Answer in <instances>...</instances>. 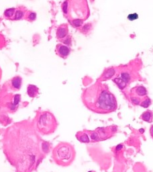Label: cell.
<instances>
[{"label":"cell","mask_w":153,"mask_h":172,"mask_svg":"<svg viewBox=\"0 0 153 172\" xmlns=\"http://www.w3.org/2000/svg\"><path fill=\"white\" fill-rule=\"evenodd\" d=\"M49 145L38 135L35 126L20 123L9 127L4 136V153L17 172H32Z\"/></svg>","instance_id":"6da1fadb"},{"label":"cell","mask_w":153,"mask_h":172,"mask_svg":"<svg viewBox=\"0 0 153 172\" xmlns=\"http://www.w3.org/2000/svg\"><path fill=\"white\" fill-rule=\"evenodd\" d=\"M81 98L88 110L97 114H110L118 108L116 97L109 87L101 82H97L87 87Z\"/></svg>","instance_id":"7a4b0ae2"},{"label":"cell","mask_w":153,"mask_h":172,"mask_svg":"<svg viewBox=\"0 0 153 172\" xmlns=\"http://www.w3.org/2000/svg\"><path fill=\"white\" fill-rule=\"evenodd\" d=\"M76 151L72 145L67 142L59 143L53 150V159L58 166L67 167L73 163Z\"/></svg>","instance_id":"3957f363"},{"label":"cell","mask_w":153,"mask_h":172,"mask_svg":"<svg viewBox=\"0 0 153 172\" xmlns=\"http://www.w3.org/2000/svg\"><path fill=\"white\" fill-rule=\"evenodd\" d=\"M58 123L53 114L49 111H42L38 114L35 128L37 133L42 135H49L55 132Z\"/></svg>","instance_id":"277c9868"},{"label":"cell","mask_w":153,"mask_h":172,"mask_svg":"<svg viewBox=\"0 0 153 172\" xmlns=\"http://www.w3.org/2000/svg\"><path fill=\"white\" fill-rule=\"evenodd\" d=\"M117 130L115 126H109L97 128L94 130H87V132L89 134L90 143H96L110 139L115 135Z\"/></svg>","instance_id":"5b68a950"},{"label":"cell","mask_w":153,"mask_h":172,"mask_svg":"<svg viewBox=\"0 0 153 172\" xmlns=\"http://www.w3.org/2000/svg\"><path fill=\"white\" fill-rule=\"evenodd\" d=\"M56 53L61 58L66 59L70 55L71 49L64 44H58L56 46Z\"/></svg>","instance_id":"8992f818"},{"label":"cell","mask_w":153,"mask_h":172,"mask_svg":"<svg viewBox=\"0 0 153 172\" xmlns=\"http://www.w3.org/2000/svg\"><path fill=\"white\" fill-rule=\"evenodd\" d=\"M136 97H138L140 99H143L144 97L147 96L148 92L146 87L143 86H137L131 90V93Z\"/></svg>","instance_id":"52a82bcc"},{"label":"cell","mask_w":153,"mask_h":172,"mask_svg":"<svg viewBox=\"0 0 153 172\" xmlns=\"http://www.w3.org/2000/svg\"><path fill=\"white\" fill-rule=\"evenodd\" d=\"M69 35V30L67 24H63L59 26L56 30V38L62 41L63 40L66 38Z\"/></svg>","instance_id":"ba28073f"},{"label":"cell","mask_w":153,"mask_h":172,"mask_svg":"<svg viewBox=\"0 0 153 172\" xmlns=\"http://www.w3.org/2000/svg\"><path fill=\"white\" fill-rule=\"evenodd\" d=\"M76 138L77 139L80 141L81 143H90V139L88 134L87 130H84L82 131H79L76 134Z\"/></svg>","instance_id":"9c48e42d"},{"label":"cell","mask_w":153,"mask_h":172,"mask_svg":"<svg viewBox=\"0 0 153 172\" xmlns=\"http://www.w3.org/2000/svg\"><path fill=\"white\" fill-rule=\"evenodd\" d=\"M140 119L147 123H152L153 121V112L150 110L145 111L140 115Z\"/></svg>","instance_id":"30bf717a"},{"label":"cell","mask_w":153,"mask_h":172,"mask_svg":"<svg viewBox=\"0 0 153 172\" xmlns=\"http://www.w3.org/2000/svg\"><path fill=\"white\" fill-rule=\"evenodd\" d=\"M22 78L20 76L14 77L11 81L12 87L13 90H19L22 86Z\"/></svg>","instance_id":"8fae6325"},{"label":"cell","mask_w":153,"mask_h":172,"mask_svg":"<svg viewBox=\"0 0 153 172\" xmlns=\"http://www.w3.org/2000/svg\"><path fill=\"white\" fill-rule=\"evenodd\" d=\"M115 74V69L114 68L107 69L101 75L100 80H106L113 77Z\"/></svg>","instance_id":"7c38bea8"},{"label":"cell","mask_w":153,"mask_h":172,"mask_svg":"<svg viewBox=\"0 0 153 172\" xmlns=\"http://www.w3.org/2000/svg\"><path fill=\"white\" fill-rule=\"evenodd\" d=\"M26 12V11L25 9L21 8H16L15 14H14V16H13V18L12 20H19L22 18H24Z\"/></svg>","instance_id":"4fadbf2b"},{"label":"cell","mask_w":153,"mask_h":172,"mask_svg":"<svg viewBox=\"0 0 153 172\" xmlns=\"http://www.w3.org/2000/svg\"><path fill=\"white\" fill-rule=\"evenodd\" d=\"M27 93L30 97H35L38 94V88L34 85H29L27 89Z\"/></svg>","instance_id":"5bb4252c"},{"label":"cell","mask_w":153,"mask_h":172,"mask_svg":"<svg viewBox=\"0 0 153 172\" xmlns=\"http://www.w3.org/2000/svg\"><path fill=\"white\" fill-rule=\"evenodd\" d=\"M16 8H8L5 10L4 12V16L7 19L9 20H13V16H14L15 12H16Z\"/></svg>","instance_id":"9a60e30c"},{"label":"cell","mask_w":153,"mask_h":172,"mask_svg":"<svg viewBox=\"0 0 153 172\" xmlns=\"http://www.w3.org/2000/svg\"><path fill=\"white\" fill-rule=\"evenodd\" d=\"M152 104V100L150 97L147 96L144 97L143 99L141 100V102L140 104V106L144 108H147Z\"/></svg>","instance_id":"2e32d148"},{"label":"cell","mask_w":153,"mask_h":172,"mask_svg":"<svg viewBox=\"0 0 153 172\" xmlns=\"http://www.w3.org/2000/svg\"><path fill=\"white\" fill-rule=\"evenodd\" d=\"M24 18L29 22L35 21L36 18V13L31 11H27L25 13Z\"/></svg>","instance_id":"e0dca14e"},{"label":"cell","mask_w":153,"mask_h":172,"mask_svg":"<svg viewBox=\"0 0 153 172\" xmlns=\"http://www.w3.org/2000/svg\"><path fill=\"white\" fill-rule=\"evenodd\" d=\"M142 100V99L139 98V97H136V96H134L133 95H132V94H130V100L131 103L133 104V105H134V106H140V104L141 102V100Z\"/></svg>","instance_id":"ac0fdd59"},{"label":"cell","mask_w":153,"mask_h":172,"mask_svg":"<svg viewBox=\"0 0 153 172\" xmlns=\"http://www.w3.org/2000/svg\"><path fill=\"white\" fill-rule=\"evenodd\" d=\"M69 3L68 0H67V1L63 3V4L62 5V9L64 15L69 14Z\"/></svg>","instance_id":"d6986e66"},{"label":"cell","mask_w":153,"mask_h":172,"mask_svg":"<svg viewBox=\"0 0 153 172\" xmlns=\"http://www.w3.org/2000/svg\"><path fill=\"white\" fill-rule=\"evenodd\" d=\"M83 22V20L80 19H74L73 20H71L72 25H73L75 27H76V28H79V27L82 26Z\"/></svg>","instance_id":"ffe728a7"},{"label":"cell","mask_w":153,"mask_h":172,"mask_svg":"<svg viewBox=\"0 0 153 172\" xmlns=\"http://www.w3.org/2000/svg\"><path fill=\"white\" fill-rule=\"evenodd\" d=\"M138 18V15L137 13H130L128 16V19L130 20V21H134V20H137Z\"/></svg>","instance_id":"44dd1931"},{"label":"cell","mask_w":153,"mask_h":172,"mask_svg":"<svg viewBox=\"0 0 153 172\" xmlns=\"http://www.w3.org/2000/svg\"><path fill=\"white\" fill-rule=\"evenodd\" d=\"M150 134L152 137V139H153V125H151L150 128Z\"/></svg>","instance_id":"7402d4cb"},{"label":"cell","mask_w":153,"mask_h":172,"mask_svg":"<svg viewBox=\"0 0 153 172\" xmlns=\"http://www.w3.org/2000/svg\"><path fill=\"white\" fill-rule=\"evenodd\" d=\"M88 172H96V171H93V170H91V171H89Z\"/></svg>","instance_id":"603a6c76"}]
</instances>
